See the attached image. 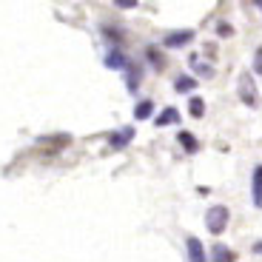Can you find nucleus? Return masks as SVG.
<instances>
[{
	"mask_svg": "<svg viewBox=\"0 0 262 262\" xmlns=\"http://www.w3.org/2000/svg\"><path fill=\"white\" fill-rule=\"evenodd\" d=\"M228 220H231L228 208H225V205H214V208H208V214H205V228L214 236H220L228 228Z\"/></svg>",
	"mask_w": 262,
	"mask_h": 262,
	"instance_id": "1",
	"label": "nucleus"
},
{
	"mask_svg": "<svg viewBox=\"0 0 262 262\" xmlns=\"http://www.w3.org/2000/svg\"><path fill=\"white\" fill-rule=\"evenodd\" d=\"M239 100H243L245 105H251V108L259 105V94H256V85H254V80H251V74H243V77H239Z\"/></svg>",
	"mask_w": 262,
	"mask_h": 262,
	"instance_id": "2",
	"label": "nucleus"
},
{
	"mask_svg": "<svg viewBox=\"0 0 262 262\" xmlns=\"http://www.w3.org/2000/svg\"><path fill=\"white\" fill-rule=\"evenodd\" d=\"M191 40H194V32H191V29H183V32L165 34V46H168V49H180V46H188Z\"/></svg>",
	"mask_w": 262,
	"mask_h": 262,
	"instance_id": "3",
	"label": "nucleus"
},
{
	"mask_svg": "<svg viewBox=\"0 0 262 262\" xmlns=\"http://www.w3.org/2000/svg\"><path fill=\"white\" fill-rule=\"evenodd\" d=\"M131 140H134V128H128V125H125L123 131H114L112 137H108V145H112V151H120L123 145H128Z\"/></svg>",
	"mask_w": 262,
	"mask_h": 262,
	"instance_id": "4",
	"label": "nucleus"
},
{
	"mask_svg": "<svg viewBox=\"0 0 262 262\" xmlns=\"http://www.w3.org/2000/svg\"><path fill=\"white\" fill-rule=\"evenodd\" d=\"M188 259L191 262H208L205 259V251H203V243L196 236H188Z\"/></svg>",
	"mask_w": 262,
	"mask_h": 262,
	"instance_id": "5",
	"label": "nucleus"
},
{
	"mask_svg": "<svg viewBox=\"0 0 262 262\" xmlns=\"http://www.w3.org/2000/svg\"><path fill=\"white\" fill-rule=\"evenodd\" d=\"M105 66H108V69H120V72H123L125 66H128V60H125V54L120 52V49H112V52L105 54Z\"/></svg>",
	"mask_w": 262,
	"mask_h": 262,
	"instance_id": "6",
	"label": "nucleus"
},
{
	"mask_svg": "<svg viewBox=\"0 0 262 262\" xmlns=\"http://www.w3.org/2000/svg\"><path fill=\"white\" fill-rule=\"evenodd\" d=\"M177 123H180V112H177V108H165V112L154 120L157 128H163V125H177Z\"/></svg>",
	"mask_w": 262,
	"mask_h": 262,
	"instance_id": "7",
	"label": "nucleus"
},
{
	"mask_svg": "<svg viewBox=\"0 0 262 262\" xmlns=\"http://www.w3.org/2000/svg\"><path fill=\"white\" fill-rule=\"evenodd\" d=\"M125 85H128V92H137L140 85V66H125Z\"/></svg>",
	"mask_w": 262,
	"mask_h": 262,
	"instance_id": "8",
	"label": "nucleus"
},
{
	"mask_svg": "<svg viewBox=\"0 0 262 262\" xmlns=\"http://www.w3.org/2000/svg\"><path fill=\"white\" fill-rule=\"evenodd\" d=\"M211 259H214V262H234V251L225 248V245H214V251H211Z\"/></svg>",
	"mask_w": 262,
	"mask_h": 262,
	"instance_id": "9",
	"label": "nucleus"
},
{
	"mask_svg": "<svg viewBox=\"0 0 262 262\" xmlns=\"http://www.w3.org/2000/svg\"><path fill=\"white\" fill-rule=\"evenodd\" d=\"M254 205L262 208V165L254 171Z\"/></svg>",
	"mask_w": 262,
	"mask_h": 262,
	"instance_id": "10",
	"label": "nucleus"
},
{
	"mask_svg": "<svg viewBox=\"0 0 262 262\" xmlns=\"http://www.w3.org/2000/svg\"><path fill=\"white\" fill-rule=\"evenodd\" d=\"M151 114H154V103H151V100L137 103V108H134V117H137V120H148Z\"/></svg>",
	"mask_w": 262,
	"mask_h": 262,
	"instance_id": "11",
	"label": "nucleus"
},
{
	"mask_svg": "<svg viewBox=\"0 0 262 262\" xmlns=\"http://www.w3.org/2000/svg\"><path fill=\"white\" fill-rule=\"evenodd\" d=\"M194 85H196V80H194V77H177L174 89H177L180 94H185V92H194Z\"/></svg>",
	"mask_w": 262,
	"mask_h": 262,
	"instance_id": "12",
	"label": "nucleus"
},
{
	"mask_svg": "<svg viewBox=\"0 0 262 262\" xmlns=\"http://www.w3.org/2000/svg\"><path fill=\"white\" fill-rule=\"evenodd\" d=\"M180 145H183V148L185 151H191V154H194V151H196V140L194 137H191V134H188V131H180Z\"/></svg>",
	"mask_w": 262,
	"mask_h": 262,
	"instance_id": "13",
	"label": "nucleus"
},
{
	"mask_svg": "<svg viewBox=\"0 0 262 262\" xmlns=\"http://www.w3.org/2000/svg\"><path fill=\"white\" fill-rule=\"evenodd\" d=\"M191 66H194L196 72L203 74V77H211V74H214V69H211V66H205L200 57H191Z\"/></svg>",
	"mask_w": 262,
	"mask_h": 262,
	"instance_id": "14",
	"label": "nucleus"
},
{
	"mask_svg": "<svg viewBox=\"0 0 262 262\" xmlns=\"http://www.w3.org/2000/svg\"><path fill=\"white\" fill-rule=\"evenodd\" d=\"M188 108H191V114H194V117H203V114H205V103L200 97H191Z\"/></svg>",
	"mask_w": 262,
	"mask_h": 262,
	"instance_id": "15",
	"label": "nucleus"
},
{
	"mask_svg": "<svg viewBox=\"0 0 262 262\" xmlns=\"http://www.w3.org/2000/svg\"><path fill=\"white\" fill-rule=\"evenodd\" d=\"M43 143H46V145H69V137H57V140H54V137H43Z\"/></svg>",
	"mask_w": 262,
	"mask_h": 262,
	"instance_id": "16",
	"label": "nucleus"
},
{
	"mask_svg": "<svg viewBox=\"0 0 262 262\" xmlns=\"http://www.w3.org/2000/svg\"><path fill=\"white\" fill-rule=\"evenodd\" d=\"M140 0H114V6H120V9H134Z\"/></svg>",
	"mask_w": 262,
	"mask_h": 262,
	"instance_id": "17",
	"label": "nucleus"
},
{
	"mask_svg": "<svg viewBox=\"0 0 262 262\" xmlns=\"http://www.w3.org/2000/svg\"><path fill=\"white\" fill-rule=\"evenodd\" d=\"M148 57H151V63L157 66V69H160V66H163V60H160V54H157V49H148Z\"/></svg>",
	"mask_w": 262,
	"mask_h": 262,
	"instance_id": "18",
	"label": "nucleus"
},
{
	"mask_svg": "<svg viewBox=\"0 0 262 262\" xmlns=\"http://www.w3.org/2000/svg\"><path fill=\"white\" fill-rule=\"evenodd\" d=\"M254 69H256V72L262 74V49H259V52H256V57H254Z\"/></svg>",
	"mask_w": 262,
	"mask_h": 262,
	"instance_id": "19",
	"label": "nucleus"
},
{
	"mask_svg": "<svg viewBox=\"0 0 262 262\" xmlns=\"http://www.w3.org/2000/svg\"><path fill=\"white\" fill-rule=\"evenodd\" d=\"M220 34H223V37H228V34H231V26H228V23H220Z\"/></svg>",
	"mask_w": 262,
	"mask_h": 262,
	"instance_id": "20",
	"label": "nucleus"
},
{
	"mask_svg": "<svg viewBox=\"0 0 262 262\" xmlns=\"http://www.w3.org/2000/svg\"><path fill=\"white\" fill-rule=\"evenodd\" d=\"M254 251H256V254H259V251H262V245H254Z\"/></svg>",
	"mask_w": 262,
	"mask_h": 262,
	"instance_id": "21",
	"label": "nucleus"
},
{
	"mask_svg": "<svg viewBox=\"0 0 262 262\" xmlns=\"http://www.w3.org/2000/svg\"><path fill=\"white\" fill-rule=\"evenodd\" d=\"M256 3H259V6H262V0H256Z\"/></svg>",
	"mask_w": 262,
	"mask_h": 262,
	"instance_id": "22",
	"label": "nucleus"
}]
</instances>
